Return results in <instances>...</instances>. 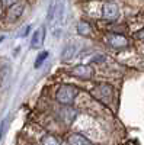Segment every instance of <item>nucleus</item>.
<instances>
[{
    "instance_id": "nucleus-1",
    "label": "nucleus",
    "mask_w": 144,
    "mask_h": 145,
    "mask_svg": "<svg viewBox=\"0 0 144 145\" xmlns=\"http://www.w3.org/2000/svg\"><path fill=\"white\" fill-rule=\"evenodd\" d=\"M77 94H79V89L74 86V84H61V86L58 87L55 99L60 105H63V106H71L73 102L76 100Z\"/></svg>"
},
{
    "instance_id": "nucleus-2",
    "label": "nucleus",
    "mask_w": 144,
    "mask_h": 145,
    "mask_svg": "<svg viewBox=\"0 0 144 145\" xmlns=\"http://www.w3.org/2000/svg\"><path fill=\"white\" fill-rule=\"evenodd\" d=\"M90 94L101 103H108V102H111L112 96H114V87L108 83H99L92 89Z\"/></svg>"
},
{
    "instance_id": "nucleus-3",
    "label": "nucleus",
    "mask_w": 144,
    "mask_h": 145,
    "mask_svg": "<svg viewBox=\"0 0 144 145\" xmlns=\"http://www.w3.org/2000/svg\"><path fill=\"white\" fill-rule=\"evenodd\" d=\"M25 7L26 5L23 2H16L13 3L12 6L6 7V15H5V19L7 23H15L20 19V16L23 15V12H25Z\"/></svg>"
},
{
    "instance_id": "nucleus-4",
    "label": "nucleus",
    "mask_w": 144,
    "mask_h": 145,
    "mask_svg": "<svg viewBox=\"0 0 144 145\" xmlns=\"http://www.w3.org/2000/svg\"><path fill=\"white\" fill-rule=\"evenodd\" d=\"M68 74L80 80H92L95 76V70L92 65H87V64H77L74 67H71Z\"/></svg>"
},
{
    "instance_id": "nucleus-5",
    "label": "nucleus",
    "mask_w": 144,
    "mask_h": 145,
    "mask_svg": "<svg viewBox=\"0 0 144 145\" xmlns=\"http://www.w3.org/2000/svg\"><path fill=\"white\" fill-rule=\"evenodd\" d=\"M105 41L111 48H114V50H124V48H127L128 44H130L127 36H124L121 33H108L105 36Z\"/></svg>"
},
{
    "instance_id": "nucleus-6",
    "label": "nucleus",
    "mask_w": 144,
    "mask_h": 145,
    "mask_svg": "<svg viewBox=\"0 0 144 145\" xmlns=\"http://www.w3.org/2000/svg\"><path fill=\"white\" fill-rule=\"evenodd\" d=\"M102 18L106 22H115L119 18V7L115 2H105L102 5Z\"/></svg>"
},
{
    "instance_id": "nucleus-7",
    "label": "nucleus",
    "mask_w": 144,
    "mask_h": 145,
    "mask_svg": "<svg viewBox=\"0 0 144 145\" xmlns=\"http://www.w3.org/2000/svg\"><path fill=\"white\" fill-rule=\"evenodd\" d=\"M76 118H77V110L73 106H63L58 112V119L67 126L70 123H73Z\"/></svg>"
},
{
    "instance_id": "nucleus-8",
    "label": "nucleus",
    "mask_w": 144,
    "mask_h": 145,
    "mask_svg": "<svg viewBox=\"0 0 144 145\" xmlns=\"http://www.w3.org/2000/svg\"><path fill=\"white\" fill-rule=\"evenodd\" d=\"M45 41V26H39L37 31L32 33L31 38V48L32 50H38Z\"/></svg>"
},
{
    "instance_id": "nucleus-9",
    "label": "nucleus",
    "mask_w": 144,
    "mask_h": 145,
    "mask_svg": "<svg viewBox=\"0 0 144 145\" xmlns=\"http://www.w3.org/2000/svg\"><path fill=\"white\" fill-rule=\"evenodd\" d=\"M67 144H68V145H93L85 135L79 134V132L68 134V135H67Z\"/></svg>"
},
{
    "instance_id": "nucleus-10",
    "label": "nucleus",
    "mask_w": 144,
    "mask_h": 145,
    "mask_svg": "<svg viewBox=\"0 0 144 145\" xmlns=\"http://www.w3.org/2000/svg\"><path fill=\"white\" fill-rule=\"evenodd\" d=\"M77 54V46L74 44H68L67 46H64V50L61 52V59L63 61H70V59H73Z\"/></svg>"
},
{
    "instance_id": "nucleus-11",
    "label": "nucleus",
    "mask_w": 144,
    "mask_h": 145,
    "mask_svg": "<svg viewBox=\"0 0 144 145\" xmlns=\"http://www.w3.org/2000/svg\"><path fill=\"white\" fill-rule=\"evenodd\" d=\"M64 18V0H57L54 5V20L55 23H61Z\"/></svg>"
},
{
    "instance_id": "nucleus-12",
    "label": "nucleus",
    "mask_w": 144,
    "mask_h": 145,
    "mask_svg": "<svg viewBox=\"0 0 144 145\" xmlns=\"http://www.w3.org/2000/svg\"><path fill=\"white\" fill-rule=\"evenodd\" d=\"M76 31L80 36H90L92 35V25L87 20H80L76 25Z\"/></svg>"
},
{
    "instance_id": "nucleus-13",
    "label": "nucleus",
    "mask_w": 144,
    "mask_h": 145,
    "mask_svg": "<svg viewBox=\"0 0 144 145\" xmlns=\"http://www.w3.org/2000/svg\"><path fill=\"white\" fill-rule=\"evenodd\" d=\"M41 145H61V142H60V139L55 137V135H44L42 139H41Z\"/></svg>"
},
{
    "instance_id": "nucleus-14",
    "label": "nucleus",
    "mask_w": 144,
    "mask_h": 145,
    "mask_svg": "<svg viewBox=\"0 0 144 145\" xmlns=\"http://www.w3.org/2000/svg\"><path fill=\"white\" fill-rule=\"evenodd\" d=\"M47 58H48V51H44V52H41V54L38 55V58L35 59V64H34V67H35V68H39V67L42 65V63L45 61Z\"/></svg>"
},
{
    "instance_id": "nucleus-15",
    "label": "nucleus",
    "mask_w": 144,
    "mask_h": 145,
    "mask_svg": "<svg viewBox=\"0 0 144 145\" xmlns=\"http://www.w3.org/2000/svg\"><path fill=\"white\" fill-rule=\"evenodd\" d=\"M7 122H9V118H5L2 122H0V141H2L5 132H6V128H7Z\"/></svg>"
},
{
    "instance_id": "nucleus-16",
    "label": "nucleus",
    "mask_w": 144,
    "mask_h": 145,
    "mask_svg": "<svg viewBox=\"0 0 144 145\" xmlns=\"http://www.w3.org/2000/svg\"><path fill=\"white\" fill-rule=\"evenodd\" d=\"M134 36H135V39L144 41V28H143V29H140L138 32H135V33H134Z\"/></svg>"
},
{
    "instance_id": "nucleus-17",
    "label": "nucleus",
    "mask_w": 144,
    "mask_h": 145,
    "mask_svg": "<svg viewBox=\"0 0 144 145\" xmlns=\"http://www.w3.org/2000/svg\"><path fill=\"white\" fill-rule=\"evenodd\" d=\"M16 2H19V0H2V5L5 7H9V6H12V5L16 3Z\"/></svg>"
},
{
    "instance_id": "nucleus-18",
    "label": "nucleus",
    "mask_w": 144,
    "mask_h": 145,
    "mask_svg": "<svg viewBox=\"0 0 144 145\" xmlns=\"http://www.w3.org/2000/svg\"><path fill=\"white\" fill-rule=\"evenodd\" d=\"M92 61H93V63H102V61H105V57L99 55V57H96V58H93Z\"/></svg>"
},
{
    "instance_id": "nucleus-19",
    "label": "nucleus",
    "mask_w": 144,
    "mask_h": 145,
    "mask_svg": "<svg viewBox=\"0 0 144 145\" xmlns=\"http://www.w3.org/2000/svg\"><path fill=\"white\" fill-rule=\"evenodd\" d=\"M29 29H31V26H26L25 29L22 31V33H19V36H26V35H28V32H29Z\"/></svg>"
}]
</instances>
